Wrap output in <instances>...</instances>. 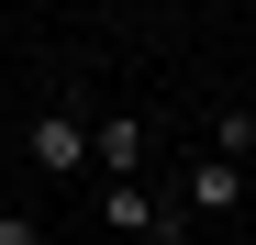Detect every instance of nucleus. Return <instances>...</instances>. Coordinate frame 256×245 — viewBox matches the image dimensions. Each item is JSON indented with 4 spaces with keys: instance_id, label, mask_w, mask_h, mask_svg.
Masks as SVG:
<instances>
[{
    "instance_id": "obj_4",
    "label": "nucleus",
    "mask_w": 256,
    "mask_h": 245,
    "mask_svg": "<svg viewBox=\"0 0 256 245\" xmlns=\"http://www.w3.org/2000/svg\"><path fill=\"white\" fill-rule=\"evenodd\" d=\"M145 156H156V122H100V134H90V168H100V190L145 178Z\"/></svg>"
},
{
    "instance_id": "obj_6",
    "label": "nucleus",
    "mask_w": 256,
    "mask_h": 245,
    "mask_svg": "<svg viewBox=\"0 0 256 245\" xmlns=\"http://www.w3.org/2000/svg\"><path fill=\"white\" fill-rule=\"evenodd\" d=\"M0 245H45V223H34V212H0Z\"/></svg>"
},
{
    "instance_id": "obj_7",
    "label": "nucleus",
    "mask_w": 256,
    "mask_h": 245,
    "mask_svg": "<svg viewBox=\"0 0 256 245\" xmlns=\"http://www.w3.org/2000/svg\"><path fill=\"white\" fill-rule=\"evenodd\" d=\"M0 156H12V134H0Z\"/></svg>"
},
{
    "instance_id": "obj_2",
    "label": "nucleus",
    "mask_w": 256,
    "mask_h": 245,
    "mask_svg": "<svg viewBox=\"0 0 256 245\" xmlns=\"http://www.w3.org/2000/svg\"><path fill=\"white\" fill-rule=\"evenodd\" d=\"M90 134H100V122H78V112H45V122H22L12 145H22L45 178H78V168H90Z\"/></svg>"
},
{
    "instance_id": "obj_3",
    "label": "nucleus",
    "mask_w": 256,
    "mask_h": 245,
    "mask_svg": "<svg viewBox=\"0 0 256 245\" xmlns=\"http://www.w3.org/2000/svg\"><path fill=\"white\" fill-rule=\"evenodd\" d=\"M178 212H245V168H234V156H190V168H178Z\"/></svg>"
},
{
    "instance_id": "obj_1",
    "label": "nucleus",
    "mask_w": 256,
    "mask_h": 245,
    "mask_svg": "<svg viewBox=\"0 0 256 245\" xmlns=\"http://www.w3.org/2000/svg\"><path fill=\"white\" fill-rule=\"evenodd\" d=\"M100 234L112 245H190V212L156 200L145 178H122V190H100Z\"/></svg>"
},
{
    "instance_id": "obj_5",
    "label": "nucleus",
    "mask_w": 256,
    "mask_h": 245,
    "mask_svg": "<svg viewBox=\"0 0 256 245\" xmlns=\"http://www.w3.org/2000/svg\"><path fill=\"white\" fill-rule=\"evenodd\" d=\"M212 156H234V168H245V156H256V112H223V122H212Z\"/></svg>"
}]
</instances>
